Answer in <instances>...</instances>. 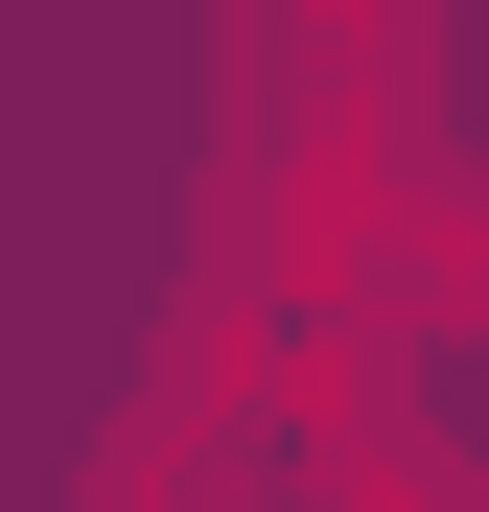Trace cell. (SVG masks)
I'll list each match as a JSON object with an SVG mask.
<instances>
[{
	"label": "cell",
	"instance_id": "1",
	"mask_svg": "<svg viewBox=\"0 0 489 512\" xmlns=\"http://www.w3.org/2000/svg\"><path fill=\"white\" fill-rule=\"evenodd\" d=\"M280 512H489V466H443L420 419H373L326 350H280Z\"/></svg>",
	"mask_w": 489,
	"mask_h": 512
}]
</instances>
